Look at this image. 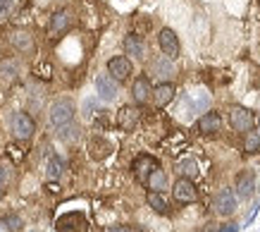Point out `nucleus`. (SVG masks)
<instances>
[{
	"label": "nucleus",
	"mask_w": 260,
	"mask_h": 232,
	"mask_svg": "<svg viewBox=\"0 0 260 232\" xmlns=\"http://www.w3.org/2000/svg\"><path fill=\"white\" fill-rule=\"evenodd\" d=\"M74 112H77L74 101L72 98H60V101H55V103L50 105L48 120L57 129V127H62V125H67V122H74Z\"/></svg>",
	"instance_id": "nucleus-1"
},
{
	"label": "nucleus",
	"mask_w": 260,
	"mask_h": 232,
	"mask_svg": "<svg viewBox=\"0 0 260 232\" xmlns=\"http://www.w3.org/2000/svg\"><path fill=\"white\" fill-rule=\"evenodd\" d=\"M10 132H12L17 139H22V141L31 139L34 132H36V125H34L31 115L24 110L12 112V115H10Z\"/></svg>",
	"instance_id": "nucleus-2"
},
{
	"label": "nucleus",
	"mask_w": 260,
	"mask_h": 232,
	"mask_svg": "<svg viewBox=\"0 0 260 232\" xmlns=\"http://www.w3.org/2000/svg\"><path fill=\"white\" fill-rule=\"evenodd\" d=\"M229 125L237 132H251L255 127V115L244 105H232L229 108Z\"/></svg>",
	"instance_id": "nucleus-3"
},
{
	"label": "nucleus",
	"mask_w": 260,
	"mask_h": 232,
	"mask_svg": "<svg viewBox=\"0 0 260 232\" xmlns=\"http://www.w3.org/2000/svg\"><path fill=\"white\" fill-rule=\"evenodd\" d=\"M150 74L153 79L162 84V81H172L174 74H177V67H174V60L170 55H158L153 63H150Z\"/></svg>",
	"instance_id": "nucleus-4"
},
{
	"label": "nucleus",
	"mask_w": 260,
	"mask_h": 232,
	"mask_svg": "<svg viewBox=\"0 0 260 232\" xmlns=\"http://www.w3.org/2000/svg\"><path fill=\"white\" fill-rule=\"evenodd\" d=\"M213 208H215V213L222 218L234 216V211H237V194L232 192V189H220L213 199Z\"/></svg>",
	"instance_id": "nucleus-5"
},
{
	"label": "nucleus",
	"mask_w": 260,
	"mask_h": 232,
	"mask_svg": "<svg viewBox=\"0 0 260 232\" xmlns=\"http://www.w3.org/2000/svg\"><path fill=\"white\" fill-rule=\"evenodd\" d=\"M172 194L179 204H193V201L198 199L196 184H193V180H189V177H179L172 187Z\"/></svg>",
	"instance_id": "nucleus-6"
},
{
	"label": "nucleus",
	"mask_w": 260,
	"mask_h": 232,
	"mask_svg": "<svg viewBox=\"0 0 260 232\" xmlns=\"http://www.w3.org/2000/svg\"><path fill=\"white\" fill-rule=\"evenodd\" d=\"M117 84L119 81L112 77V74H98L95 77V91H98V98L110 103L117 98Z\"/></svg>",
	"instance_id": "nucleus-7"
},
{
	"label": "nucleus",
	"mask_w": 260,
	"mask_h": 232,
	"mask_svg": "<svg viewBox=\"0 0 260 232\" xmlns=\"http://www.w3.org/2000/svg\"><path fill=\"white\" fill-rule=\"evenodd\" d=\"M155 168H160L158 160L153 158V156H146V153H143V156H139V158L132 163V170H134L136 180H139V182H143V184L148 182V177L153 175V170H155Z\"/></svg>",
	"instance_id": "nucleus-8"
},
{
	"label": "nucleus",
	"mask_w": 260,
	"mask_h": 232,
	"mask_svg": "<svg viewBox=\"0 0 260 232\" xmlns=\"http://www.w3.org/2000/svg\"><path fill=\"white\" fill-rule=\"evenodd\" d=\"M10 43H12V48H15L19 55H31L34 48H36L34 36L29 32H22V29H17V32L10 34Z\"/></svg>",
	"instance_id": "nucleus-9"
},
{
	"label": "nucleus",
	"mask_w": 260,
	"mask_h": 232,
	"mask_svg": "<svg viewBox=\"0 0 260 232\" xmlns=\"http://www.w3.org/2000/svg\"><path fill=\"white\" fill-rule=\"evenodd\" d=\"M108 74H112L117 81L129 79V74H132V60L126 55L110 57V60H108Z\"/></svg>",
	"instance_id": "nucleus-10"
},
{
	"label": "nucleus",
	"mask_w": 260,
	"mask_h": 232,
	"mask_svg": "<svg viewBox=\"0 0 260 232\" xmlns=\"http://www.w3.org/2000/svg\"><path fill=\"white\" fill-rule=\"evenodd\" d=\"M158 43H160V50L165 53V55H170L174 60V57L179 55V36L172 32V29H160V36H158Z\"/></svg>",
	"instance_id": "nucleus-11"
},
{
	"label": "nucleus",
	"mask_w": 260,
	"mask_h": 232,
	"mask_svg": "<svg viewBox=\"0 0 260 232\" xmlns=\"http://www.w3.org/2000/svg\"><path fill=\"white\" fill-rule=\"evenodd\" d=\"M57 232H86V218L81 213H67L57 220Z\"/></svg>",
	"instance_id": "nucleus-12"
},
{
	"label": "nucleus",
	"mask_w": 260,
	"mask_h": 232,
	"mask_svg": "<svg viewBox=\"0 0 260 232\" xmlns=\"http://www.w3.org/2000/svg\"><path fill=\"white\" fill-rule=\"evenodd\" d=\"M253 192H255V175L251 170H244L237 177V196L239 199H251Z\"/></svg>",
	"instance_id": "nucleus-13"
},
{
	"label": "nucleus",
	"mask_w": 260,
	"mask_h": 232,
	"mask_svg": "<svg viewBox=\"0 0 260 232\" xmlns=\"http://www.w3.org/2000/svg\"><path fill=\"white\" fill-rule=\"evenodd\" d=\"M220 125H222V118H220V112H215V110H208L198 118V132L201 134H215L220 129Z\"/></svg>",
	"instance_id": "nucleus-14"
},
{
	"label": "nucleus",
	"mask_w": 260,
	"mask_h": 232,
	"mask_svg": "<svg viewBox=\"0 0 260 232\" xmlns=\"http://www.w3.org/2000/svg\"><path fill=\"white\" fill-rule=\"evenodd\" d=\"M139 118H141V112L136 110V108L124 105V108L117 112V125L124 129V132H132V129H136V125H139Z\"/></svg>",
	"instance_id": "nucleus-15"
},
{
	"label": "nucleus",
	"mask_w": 260,
	"mask_h": 232,
	"mask_svg": "<svg viewBox=\"0 0 260 232\" xmlns=\"http://www.w3.org/2000/svg\"><path fill=\"white\" fill-rule=\"evenodd\" d=\"M150 96H153V89H150V81L146 77H139V79L132 84V98L136 103H148Z\"/></svg>",
	"instance_id": "nucleus-16"
},
{
	"label": "nucleus",
	"mask_w": 260,
	"mask_h": 232,
	"mask_svg": "<svg viewBox=\"0 0 260 232\" xmlns=\"http://www.w3.org/2000/svg\"><path fill=\"white\" fill-rule=\"evenodd\" d=\"M174 94H177V89H174L172 81H162V84H158V86H155V91H153L155 105H158V108H162V105L172 103V101H174Z\"/></svg>",
	"instance_id": "nucleus-17"
},
{
	"label": "nucleus",
	"mask_w": 260,
	"mask_h": 232,
	"mask_svg": "<svg viewBox=\"0 0 260 232\" xmlns=\"http://www.w3.org/2000/svg\"><path fill=\"white\" fill-rule=\"evenodd\" d=\"M124 53L126 55L136 57V60H141L146 55V43H143L141 36H136V34H129L124 36Z\"/></svg>",
	"instance_id": "nucleus-18"
},
{
	"label": "nucleus",
	"mask_w": 260,
	"mask_h": 232,
	"mask_svg": "<svg viewBox=\"0 0 260 232\" xmlns=\"http://www.w3.org/2000/svg\"><path fill=\"white\" fill-rule=\"evenodd\" d=\"M17 77H19V60H15V57L3 60V63H0V81L12 84Z\"/></svg>",
	"instance_id": "nucleus-19"
},
{
	"label": "nucleus",
	"mask_w": 260,
	"mask_h": 232,
	"mask_svg": "<svg viewBox=\"0 0 260 232\" xmlns=\"http://www.w3.org/2000/svg\"><path fill=\"white\" fill-rule=\"evenodd\" d=\"M64 170H67V163H64L60 156H48V165H46V175L48 180H60L64 175Z\"/></svg>",
	"instance_id": "nucleus-20"
},
{
	"label": "nucleus",
	"mask_w": 260,
	"mask_h": 232,
	"mask_svg": "<svg viewBox=\"0 0 260 232\" xmlns=\"http://www.w3.org/2000/svg\"><path fill=\"white\" fill-rule=\"evenodd\" d=\"M148 189L150 192H165L167 189V175H165V170H160V168H155L153 170V175L148 177Z\"/></svg>",
	"instance_id": "nucleus-21"
},
{
	"label": "nucleus",
	"mask_w": 260,
	"mask_h": 232,
	"mask_svg": "<svg viewBox=\"0 0 260 232\" xmlns=\"http://www.w3.org/2000/svg\"><path fill=\"white\" fill-rule=\"evenodd\" d=\"M79 127L74 125V122H67V125H62V127H57V139L60 141H64V144H72V141H77L79 139Z\"/></svg>",
	"instance_id": "nucleus-22"
},
{
	"label": "nucleus",
	"mask_w": 260,
	"mask_h": 232,
	"mask_svg": "<svg viewBox=\"0 0 260 232\" xmlns=\"http://www.w3.org/2000/svg\"><path fill=\"white\" fill-rule=\"evenodd\" d=\"M177 172H179V177H189V180H193V177L198 175V163L193 158L179 160V163H177Z\"/></svg>",
	"instance_id": "nucleus-23"
},
{
	"label": "nucleus",
	"mask_w": 260,
	"mask_h": 232,
	"mask_svg": "<svg viewBox=\"0 0 260 232\" xmlns=\"http://www.w3.org/2000/svg\"><path fill=\"white\" fill-rule=\"evenodd\" d=\"M146 201H148V206L153 208L155 213H167V201L162 199V192H148Z\"/></svg>",
	"instance_id": "nucleus-24"
},
{
	"label": "nucleus",
	"mask_w": 260,
	"mask_h": 232,
	"mask_svg": "<svg viewBox=\"0 0 260 232\" xmlns=\"http://www.w3.org/2000/svg\"><path fill=\"white\" fill-rule=\"evenodd\" d=\"M244 151L246 153H258L260 151V132H246V141H244Z\"/></svg>",
	"instance_id": "nucleus-25"
},
{
	"label": "nucleus",
	"mask_w": 260,
	"mask_h": 232,
	"mask_svg": "<svg viewBox=\"0 0 260 232\" xmlns=\"http://www.w3.org/2000/svg\"><path fill=\"white\" fill-rule=\"evenodd\" d=\"M70 26V12H55L50 19V29L53 32H64Z\"/></svg>",
	"instance_id": "nucleus-26"
},
{
	"label": "nucleus",
	"mask_w": 260,
	"mask_h": 232,
	"mask_svg": "<svg viewBox=\"0 0 260 232\" xmlns=\"http://www.w3.org/2000/svg\"><path fill=\"white\" fill-rule=\"evenodd\" d=\"M3 225H8L10 232H17L19 227H22V218L19 216H5L3 218Z\"/></svg>",
	"instance_id": "nucleus-27"
},
{
	"label": "nucleus",
	"mask_w": 260,
	"mask_h": 232,
	"mask_svg": "<svg viewBox=\"0 0 260 232\" xmlns=\"http://www.w3.org/2000/svg\"><path fill=\"white\" fill-rule=\"evenodd\" d=\"M10 180V170L5 168V165H0V194L5 192V184H8Z\"/></svg>",
	"instance_id": "nucleus-28"
},
{
	"label": "nucleus",
	"mask_w": 260,
	"mask_h": 232,
	"mask_svg": "<svg viewBox=\"0 0 260 232\" xmlns=\"http://www.w3.org/2000/svg\"><path fill=\"white\" fill-rule=\"evenodd\" d=\"M10 10H12V0H0V19L8 17Z\"/></svg>",
	"instance_id": "nucleus-29"
},
{
	"label": "nucleus",
	"mask_w": 260,
	"mask_h": 232,
	"mask_svg": "<svg viewBox=\"0 0 260 232\" xmlns=\"http://www.w3.org/2000/svg\"><path fill=\"white\" fill-rule=\"evenodd\" d=\"M103 232H134L129 225H108Z\"/></svg>",
	"instance_id": "nucleus-30"
},
{
	"label": "nucleus",
	"mask_w": 260,
	"mask_h": 232,
	"mask_svg": "<svg viewBox=\"0 0 260 232\" xmlns=\"http://www.w3.org/2000/svg\"><path fill=\"white\" fill-rule=\"evenodd\" d=\"M93 105H95V101H86V103H84V115H86V118L93 115Z\"/></svg>",
	"instance_id": "nucleus-31"
},
{
	"label": "nucleus",
	"mask_w": 260,
	"mask_h": 232,
	"mask_svg": "<svg viewBox=\"0 0 260 232\" xmlns=\"http://www.w3.org/2000/svg\"><path fill=\"white\" fill-rule=\"evenodd\" d=\"M237 230H239V227L232 223V225H222V230H217V232H237Z\"/></svg>",
	"instance_id": "nucleus-32"
},
{
	"label": "nucleus",
	"mask_w": 260,
	"mask_h": 232,
	"mask_svg": "<svg viewBox=\"0 0 260 232\" xmlns=\"http://www.w3.org/2000/svg\"><path fill=\"white\" fill-rule=\"evenodd\" d=\"M258 132H260V120H258Z\"/></svg>",
	"instance_id": "nucleus-33"
}]
</instances>
